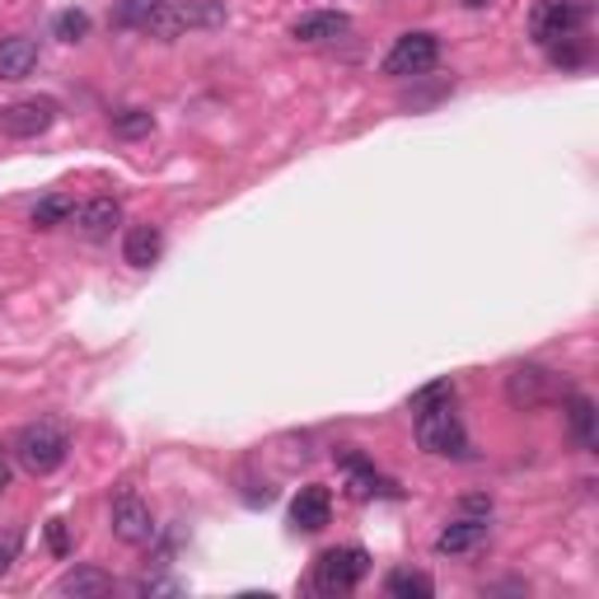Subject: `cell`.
Returning <instances> with one entry per match:
<instances>
[{
	"label": "cell",
	"mask_w": 599,
	"mask_h": 599,
	"mask_svg": "<svg viewBox=\"0 0 599 599\" xmlns=\"http://www.w3.org/2000/svg\"><path fill=\"white\" fill-rule=\"evenodd\" d=\"M417 445L441 459H469V431H463L459 412L449 408V403L417 412Z\"/></svg>",
	"instance_id": "obj_2"
},
{
	"label": "cell",
	"mask_w": 599,
	"mask_h": 599,
	"mask_svg": "<svg viewBox=\"0 0 599 599\" xmlns=\"http://www.w3.org/2000/svg\"><path fill=\"white\" fill-rule=\"evenodd\" d=\"M469 5H487V0H469Z\"/></svg>",
	"instance_id": "obj_31"
},
{
	"label": "cell",
	"mask_w": 599,
	"mask_h": 599,
	"mask_svg": "<svg viewBox=\"0 0 599 599\" xmlns=\"http://www.w3.org/2000/svg\"><path fill=\"white\" fill-rule=\"evenodd\" d=\"M548 56H552L558 66H581V62H586V38H562V42H552Z\"/></svg>",
	"instance_id": "obj_25"
},
{
	"label": "cell",
	"mask_w": 599,
	"mask_h": 599,
	"mask_svg": "<svg viewBox=\"0 0 599 599\" xmlns=\"http://www.w3.org/2000/svg\"><path fill=\"white\" fill-rule=\"evenodd\" d=\"M38 66V42L34 38H0V80H24Z\"/></svg>",
	"instance_id": "obj_15"
},
{
	"label": "cell",
	"mask_w": 599,
	"mask_h": 599,
	"mask_svg": "<svg viewBox=\"0 0 599 599\" xmlns=\"http://www.w3.org/2000/svg\"><path fill=\"white\" fill-rule=\"evenodd\" d=\"M71 216H75V202H71V197H42V202L34 206V225H38V230L66 225Z\"/></svg>",
	"instance_id": "obj_23"
},
{
	"label": "cell",
	"mask_w": 599,
	"mask_h": 599,
	"mask_svg": "<svg viewBox=\"0 0 599 599\" xmlns=\"http://www.w3.org/2000/svg\"><path fill=\"white\" fill-rule=\"evenodd\" d=\"M52 34L62 38V42L89 38V14H85V10H62V14H56V24H52Z\"/></svg>",
	"instance_id": "obj_24"
},
{
	"label": "cell",
	"mask_w": 599,
	"mask_h": 599,
	"mask_svg": "<svg viewBox=\"0 0 599 599\" xmlns=\"http://www.w3.org/2000/svg\"><path fill=\"white\" fill-rule=\"evenodd\" d=\"M113 590V576L103 572V566H75L56 581V595H75V599H99Z\"/></svg>",
	"instance_id": "obj_17"
},
{
	"label": "cell",
	"mask_w": 599,
	"mask_h": 599,
	"mask_svg": "<svg viewBox=\"0 0 599 599\" xmlns=\"http://www.w3.org/2000/svg\"><path fill=\"white\" fill-rule=\"evenodd\" d=\"M160 253H164V234L155 230V225H131V230L123 234V263L150 267V263H160Z\"/></svg>",
	"instance_id": "obj_16"
},
{
	"label": "cell",
	"mask_w": 599,
	"mask_h": 599,
	"mask_svg": "<svg viewBox=\"0 0 599 599\" xmlns=\"http://www.w3.org/2000/svg\"><path fill=\"white\" fill-rule=\"evenodd\" d=\"M178 24L183 28H220L225 5L220 0H188V5H178Z\"/></svg>",
	"instance_id": "obj_20"
},
{
	"label": "cell",
	"mask_w": 599,
	"mask_h": 599,
	"mask_svg": "<svg viewBox=\"0 0 599 599\" xmlns=\"http://www.w3.org/2000/svg\"><path fill=\"white\" fill-rule=\"evenodd\" d=\"M436 62H441L436 34H403L394 48H388V56H384V75H394V80H408V75H426Z\"/></svg>",
	"instance_id": "obj_6"
},
{
	"label": "cell",
	"mask_w": 599,
	"mask_h": 599,
	"mask_svg": "<svg viewBox=\"0 0 599 599\" xmlns=\"http://www.w3.org/2000/svg\"><path fill=\"white\" fill-rule=\"evenodd\" d=\"M337 463H342V473H347V492H352V497L366 501V497H374V492H394L380 473H374V463H370L366 455H356L352 445L337 449Z\"/></svg>",
	"instance_id": "obj_14"
},
{
	"label": "cell",
	"mask_w": 599,
	"mask_h": 599,
	"mask_svg": "<svg viewBox=\"0 0 599 599\" xmlns=\"http://www.w3.org/2000/svg\"><path fill=\"white\" fill-rule=\"evenodd\" d=\"M328 520H333V497H328V487H319V483L300 487L295 501H291V524H295V530L300 534H319Z\"/></svg>",
	"instance_id": "obj_11"
},
{
	"label": "cell",
	"mask_w": 599,
	"mask_h": 599,
	"mask_svg": "<svg viewBox=\"0 0 599 599\" xmlns=\"http://www.w3.org/2000/svg\"><path fill=\"white\" fill-rule=\"evenodd\" d=\"M178 590V581H141V586H137V595H174Z\"/></svg>",
	"instance_id": "obj_28"
},
{
	"label": "cell",
	"mask_w": 599,
	"mask_h": 599,
	"mask_svg": "<svg viewBox=\"0 0 599 599\" xmlns=\"http://www.w3.org/2000/svg\"><path fill=\"white\" fill-rule=\"evenodd\" d=\"M155 131V117H150L145 109H123V113H113V137H123V141H141Z\"/></svg>",
	"instance_id": "obj_21"
},
{
	"label": "cell",
	"mask_w": 599,
	"mask_h": 599,
	"mask_svg": "<svg viewBox=\"0 0 599 599\" xmlns=\"http://www.w3.org/2000/svg\"><path fill=\"white\" fill-rule=\"evenodd\" d=\"M566 426H572V441L595 455V403L586 394H572L566 398Z\"/></svg>",
	"instance_id": "obj_18"
},
{
	"label": "cell",
	"mask_w": 599,
	"mask_h": 599,
	"mask_svg": "<svg viewBox=\"0 0 599 599\" xmlns=\"http://www.w3.org/2000/svg\"><path fill=\"white\" fill-rule=\"evenodd\" d=\"M24 548V530H0V576H10V566L20 562Z\"/></svg>",
	"instance_id": "obj_26"
},
{
	"label": "cell",
	"mask_w": 599,
	"mask_h": 599,
	"mask_svg": "<svg viewBox=\"0 0 599 599\" xmlns=\"http://www.w3.org/2000/svg\"><path fill=\"white\" fill-rule=\"evenodd\" d=\"M113 534L123 538V544L141 548L155 538V515H150V506L137 497V492H117L113 501Z\"/></svg>",
	"instance_id": "obj_9"
},
{
	"label": "cell",
	"mask_w": 599,
	"mask_h": 599,
	"mask_svg": "<svg viewBox=\"0 0 599 599\" xmlns=\"http://www.w3.org/2000/svg\"><path fill=\"white\" fill-rule=\"evenodd\" d=\"M506 398H511V408H520V412L544 408V403L558 398V374L548 366H515L506 374Z\"/></svg>",
	"instance_id": "obj_7"
},
{
	"label": "cell",
	"mask_w": 599,
	"mask_h": 599,
	"mask_svg": "<svg viewBox=\"0 0 599 599\" xmlns=\"http://www.w3.org/2000/svg\"><path fill=\"white\" fill-rule=\"evenodd\" d=\"M366 572H370L366 548H328V552H319V562H314V586L323 595H347L361 586Z\"/></svg>",
	"instance_id": "obj_4"
},
{
	"label": "cell",
	"mask_w": 599,
	"mask_h": 599,
	"mask_svg": "<svg viewBox=\"0 0 599 599\" xmlns=\"http://www.w3.org/2000/svg\"><path fill=\"white\" fill-rule=\"evenodd\" d=\"M48 548L56 558H66L71 552V538H66V520H48Z\"/></svg>",
	"instance_id": "obj_27"
},
{
	"label": "cell",
	"mask_w": 599,
	"mask_h": 599,
	"mask_svg": "<svg viewBox=\"0 0 599 599\" xmlns=\"http://www.w3.org/2000/svg\"><path fill=\"white\" fill-rule=\"evenodd\" d=\"M56 123V103L52 99H20L0 109V131L14 141H34Z\"/></svg>",
	"instance_id": "obj_8"
},
{
	"label": "cell",
	"mask_w": 599,
	"mask_h": 599,
	"mask_svg": "<svg viewBox=\"0 0 599 599\" xmlns=\"http://www.w3.org/2000/svg\"><path fill=\"white\" fill-rule=\"evenodd\" d=\"M14 483V473H10V463H5V455H0V492H5Z\"/></svg>",
	"instance_id": "obj_30"
},
{
	"label": "cell",
	"mask_w": 599,
	"mask_h": 599,
	"mask_svg": "<svg viewBox=\"0 0 599 599\" xmlns=\"http://www.w3.org/2000/svg\"><path fill=\"white\" fill-rule=\"evenodd\" d=\"M463 515H492V501L487 497H463Z\"/></svg>",
	"instance_id": "obj_29"
},
{
	"label": "cell",
	"mask_w": 599,
	"mask_h": 599,
	"mask_svg": "<svg viewBox=\"0 0 599 599\" xmlns=\"http://www.w3.org/2000/svg\"><path fill=\"white\" fill-rule=\"evenodd\" d=\"M66 455H71V436H66V426H56V422H34L14 436V459L34 477L56 473L66 463Z\"/></svg>",
	"instance_id": "obj_1"
},
{
	"label": "cell",
	"mask_w": 599,
	"mask_h": 599,
	"mask_svg": "<svg viewBox=\"0 0 599 599\" xmlns=\"http://www.w3.org/2000/svg\"><path fill=\"white\" fill-rule=\"evenodd\" d=\"M441 403H455V384L449 380H431L426 388H417V394L408 398V412H426V408H441Z\"/></svg>",
	"instance_id": "obj_22"
},
{
	"label": "cell",
	"mask_w": 599,
	"mask_h": 599,
	"mask_svg": "<svg viewBox=\"0 0 599 599\" xmlns=\"http://www.w3.org/2000/svg\"><path fill=\"white\" fill-rule=\"evenodd\" d=\"M113 20H117V28H137V34L160 38V42H174L183 34V24H178V0H123Z\"/></svg>",
	"instance_id": "obj_5"
},
{
	"label": "cell",
	"mask_w": 599,
	"mask_h": 599,
	"mask_svg": "<svg viewBox=\"0 0 599 599\" xmlns=\"http://www.w3.org/2000/svg\"><path fill=\"white\" fill-rule=\"evenodd\" d=\"M123 225V202L117 197H89L85 206H75V230L85 239H113V230Z\"/></svg>",
	"instance_id": "obj_10"
},
{
	"label": "cell",
	"mask_w": 599,
	"mask_h": 599,
	"mask_svg": "<svg viewBox=\"0 0 599 599\" xmlns=\"http://www.w3.org/2000/svg\"><path fill=\"white\" fill-rule=\"evenodd\" d=\"M590 24V0H538L534 10V42H544V48H552V42L562 38H581Z\"/></svg>",
	"instance_id": "obj_3"
},
{
	"label": "cell",
	"mask_w": 599,
	"mask_h": 599,
	"mask_svg": "<svg viewBox=\"0 0 599 599\" xmlns=\"http://www.w3.org/2000/svg\"><path fill=\"white\" fill-rule=\"evenodd\" d=\"M342 34H352V20L342 10H314L291 24V38H300V42H333Z\"/></svg>",
	"instance_id": "obj_13"
},
{
	"label": "cell",
	"mask_w": 599,
	"mask_h": 599,
	"mask_svg": "<svg viewBox=\"0 0 599 599\" xmlns=\"http://www.w3.org/2000/svg\"><path fill=\"white\" fill-rule=\"evenodd\" d=\"M483 544H487V515H459V520H449L441 530L436 552H441V558H463V552H473Z\"/></svg>",
	"instance_id": "obj_12"
},
{
	"label": "cell",
	"mask_w": 599,
	"mask_h": 599,
	"mask_svg": "<svg viewBox=\"0 0 599 599\" xmlns=\"http://www.w3.org/2000/svg\"><path fill=\"white\" fill-rule=\"evenodd\" d=\"M384 590L394 599H431V595H436V581H431L426 572H408V566H403V572L384 576Z\"/></svg>",
	"instance_id": "obj_19"
}]
</instances>
